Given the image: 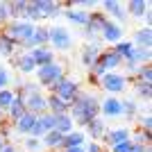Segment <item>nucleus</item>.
Wrapping results in <instances>:
<instances>
[{
    "label": "nucleus",
    "mask_w": 152,
    "mask_h": 152,
    "mask_svg": "<svg viewBox=\"0 0 152 152\" xmlns=\"http://www.w3.org/2000/svg\"><path fill=\"white\" fill-rule=\"evenodd\" d=\"M68 116L73 118L75 125H80L84 129L89 121H93L95 116H100V100H98V95L89 93V91H80L77 98L68 104Z\"/></svg>",
    "instance_id": "f257e3e1"
},
{
    "label": "nucleus",
    "mask_w": 152,
    "mask_h": 152,
    "mask_svg": "<svg viewBox=\"0 0 152 152\" xmlns=\"http://www.w3.org/2000/svg\"><path fill=\"white\" fill-rule=\"evenodd\" d=\"M64 75H66V68H64L61 61H52V64H45V66L34 68L37 84H39V86H45L48 91H50V86H52V84H57Z\"/></svg>",
    "instance_id": "f03ea898"
},
{
    "label": "nucleus",
    "mask_w": 152,
    "mask_h": 152,
    "mask_svg": "<svg viewBox=\"0 0 152 152\" xmlns=\"http://www.w3.org/2000/svg\"><path fill=\"white\" fill-rule=\"evenodd\" d=\"M50 41H48V45H50L52 50L57 52H68L73 45H75V37H73V32L68 30L66 25H59V23H55V25H50Z\"/></svg>",
    "instance_id": "7ed1b4c3"
},
{
    "label": "nucleus",
    "mask_w": 152,
    "mask_h": 152,
    "mask_svg": "<svg viewBox=\"0 0 152 152\" xmlns=\"http://www.w3.org/2000/svg\"><path fill=\"white\" fill-rule=\"evenodd\" d=\"M98 86H100L107 95H116V98H118V93H125V89L129 86V77L123 75V73H118V70L104 73V75L98 80Z\"/></svg>",
    "instance_id": "20e7f679"
},
{
    "label": "nucleus",
    "mask_w": 152,
    "mask_h": 152,
    "mask_svg": "<svg viewBox=\"0 0 152 152\" xmlns=\"http://www.w3.org/2000/svg\"><path fill=\"white\" fill-rule=\"evenodd\" d=\"M80 91H82V89H80V82H77L75 77H68V75H64L57 84H52V86H50V93L57 95L59 100H64L66 104H70V102L75 100Z\"/></svg>",
    "instance_id": "39448f33"
},
{
    "label": "nucleus",
    "mask_w": 152,
    "mask_h": 152,
    "mask_svg": "<svg viewBox=\"0 0 152 152\" xmlns=\"http://www.w3.org/2000/svg\"><path fill=\"white\" fill-rule=\"evenodd\" d=\"M2 32H5L7 37H9L14 43L20 48V45H23L27 39L32 37V32H34V25H32V23H25V20H9V23L2 27Z\"/></svg>",
    "instance_id": "423d86ee"
},
{
    "label": "nucleus",
    "mask_w": 152,
    "mask_h": 152,
    "mask_svg": "<svg viewBox=\"0 0 152 152\" xmlns=\"http://www.w3.org/2000/svg\"><path fill=\"white\" fill-rule=\"evenodd\" d=\"M129 136H132V127L129 125H123V127H109L107 134L102 136V145L104 148H116V145H121V143H125V141H129Z\"/></svg>",
    "instance_id": "0eeeda50"
},
{
    "label": "nucleus",
    "mask_w": 152,
    "mask_h": 152,
    "mask_svg": "<svg viewBox=\"0 0 152 152\" xmlns=\"http://www.w3.org/2000/svg\"><path fill=\"white\" fill-rule=\"evenodd\" d=\"M100 12L104 14L109 20L118 23V25H123V23L129 18L127 12H125V5L118 2V0H102V2H100Z\"/></svg>",
    "instance_id": "6e6552de"
},
{
    "label": "nucleus",
    "mask_w": 152,
    "mask_h": 152,
    "mask_svg": "<svg viewBox=\"0 0 152 152\" xmlns=\"http://www.w3.org/2000/svg\"><path fill=\"white\" fill-rule=\"evenodd\" d=\"M123 39H125V27L114 23V20H107L104 27L100 30V41L104 43V48H111V45H116Z\"/></svg>",
    "instance_id": "1a4fd4ad"
},
{
    "label": "nucleus",
    "mask_w": 152,
    "mask_h": 152,
    "mask_svg": "<svg viewBox=\"0 0 152 152\" xmlns=\"http://www.w3.org/2000/svg\"><path fill=\"white\" fill-rule=\"evenodd\" d=\"M50 25L48 23H41V25H34V32H32V37L27 39L25 43L20 45L23 50H32V48H41V45H48V41H50Z\"/></svg>",
    "instance_id": "9d476101"
},
{
    "label": "nucleus",
    "mask_w": 152,
    "mask_h": 152,
    "mask_svg": "<svg viewBox=\"0 0 152 152\" xmlns=\"http://www.w3.org/2000/svg\"><path fill=\"white\" fill-rule=\"evenodd\" d=\"M100 116L104 121H111V118H121L123 116V107H121V95H104L100 100Z\"/></svg>",
    "instance_id": "9b49d317"
},
{
    "label": "nucleus",
    "mask_w": 152,
    "mask_h": 152,
    "mask_svg": "<svg viewBox=\"0 0 152 152\" xmlns=\"http://www.w3.org/2000/svg\"><path fill=\"white\" fill-rule=\"evenodd\" d=\"M34 7L41 14V20H55L64 12V2H55V0H34Z\"/></svg>",
    "instance_id": "f8f14e48"
},
{
    "label": "nucleus",
    "mask_w": 152,
    "mask_h": 152,
    "mask_svg": "<svg viewBox=\"0 0 152 152\" xmlns=\"http://www.w3.org/2000/svg\"><path fill=\"white\" fill-rule=\"evenodd\" d=\"M25 100V109L34 116H41L48 111V100H45V93L43 91H37V93H30V95H23Z\"/></svg>",
    "instance_id": "ddd939ff"
},
{
    "label": "nucleus",
    "mask_w": 152,
    "mask_h": 152,
    "mask_svg": "<svg viewBox=\"0 0 152 152\" xmlns=\"http://www.w3.org/2000/svg\"><path fill=\"white\" fill-rule=\"evenodd\" d=\"M107 121L102 118V116H95L93 121L86 123V127H84V134H86V139L89 141H102V136L107 134Z\"/></svg>",
    "instance_id": "4468645a"
},
{
    "label": "nucleus",
    "mask_w": 152,
    "mask_h": 152,
    "mask_svg": "<svg viewBox=\"0 0 152 152\" xmlns=\"http://www.w3.org/2000/svg\"><path fill=\"white\" fill-rule=\"evenodd\" d=\"M9 61H12V66L18 70L20 75H34V68H37V66H34V61H32L30 52L20 50V52H16Z\"/></svg>",
    "instance_id": "2eb2a0df"
},
{
    "label": "nucleus",
    "mask_w": 152,
    "mask_h": 152,
    "mask_svg": "<svg viewBox=\"0 0 152 152\" xmlns=\"http://www.w3.org/2000/svg\"><path fill=\"white\" fill-rule=\"evenodd\" d=\"M30 52V57L32 61H34V66H45V64H52V61H57V55H55V50H52L50 45H41V48H32Z\"/></svg>",
    "instance_id": "dca6fc26"
},
{
    "label": "nucleus",
    "mask_w": 152,
    "mask_h": 152,
    "mask_svg": "<svg viewBox=\"0 0 152 152\" xmlns=\"http://www.w3.org/2000/svg\"><path fill=\"white\" fill-rule=\"evenodd\" d=\"M104 50V45L102 43H86L84 45V50H82V55H80V61H82V66L84 68H93L95 66V61H98V55Z\"/></svg>",
    "instance_id": "f3484780"
},
{
    "label": "nucleus",
    "mask_w": 152,
    "mask_h": 152,
    "mask_svg": "<svg viewBox=\"0 0 152 152\" xmlns=\"http://www.w3.org/2000/svg\"><path fill=\"white\" fill-rule=\"evenodd\" d=\"M129 41H132L134 48H139V50H150L152 48V27H148V25L139 27Z\"/></svg>",
    "instance_id": "a211bd4d"
},
{
    "label": "nucleus",
    "mask_w": 152,
    "mask_h": 152,
    "mask_svg": "<svg viewBox=\"0 0 152 152\" xmlns=\"http://www.w3.org/2000/svg\"><path fill=\"white\" fill-rule=\"evenodd\" d=\"M61 16L66 20H70V25H80V27H84V25H86V20H89V14H86V12L77 9V7H70V5H64Z\"/></svg>",
    "instance_id": "6ab92c4d"
},
{
    "label": "nucleus",
    "mask_w": 152,
    "mask_h": 152,
    "mask_svg": "<svg viewBox=\"0 0 152 152\" xmlns=\"http://www.w3.org/2000/svg\"><path fill=\"white\" fill-rule=\"evenodd\" d=\"M25 111H27V109H25V100H23V95L16 91V98H14V102L9 104V107H7L5 118H7L9 123H14V121H18V118L25 114Z\"/></svg>",
    "instance_id": "aec40b11"
},
{
    "label": "nucleus",
    "mask_w": 152,
    "mask_h": 152,
    "mask_svg": "<svg viewBox=\"0 0 152 152\" xmlns=\"http://www.w3.org/2000/svg\"><path fill=\"white\" fill-rule=\"evenodd\" d=\"M34 123H37V116L30 114V111H25V114L20 116L18 121H14V123H12V127H14V132H16V134L30 136V132H32V127H34Z\"/></svg>",
    "instance_id": "412c9836"
},
{
    "label": "nucleus",
    "mask_w": 152,
    "mask_h": 152,
    "mask_svg": "<svg viewBox=\"0 0 152 152\" xmlns=\"http://www.w3.org/2000/svg\"><path fill=\"white\" fill-rule=\"evenodd\" d=\"M127 16H134V18H145V14L150 12V2L148 0H129L125 5Z\"/></svg>",
    "instance_id": "4be33fe9"
},
{
    "label": "nucleus",
    "mask_w": 152,
    "mask_h": 152,
    "mask_svg": "<svg viewBox=\"0 0 152 152\" xmlns=\"http://www.w3.org/2000/svg\"><path fill=\"white\" fill-rule=\"evenodd\" d=\"M129 84L134 86V100L136 102H150V98H152V84L150 82H136V80H129Z\"/></svg>",
    "instance_id": "5701e85b"
},
{
    "label": "nucleus",
    "mask_w": 152,
    "mask_h": 152,
    "mask_svg": "<svg viewBox=\"0 0 152 152\" xmlns=\"http://www.w3.org/2000/svg\"><path fill=\"white\" fill-rule=\"evenodd\" d=\"M86 134H84V129H73V132L64 134V148H82L84 143H86ZM61 148V150H64Z\"/></svg>",
    "instance_id": "b1692460"
},
{
    "label": "nucleus",
    "mask_w": 152,
    "mask_h": 152,
    "mask_svg": "<svg viewBox=\"0 0 152 152\" xmlns=\"http://www.w3.org/2000/svg\"><path fill=\"white\" fill-rule=\"evenodd\" d=\"M41 143H43V150H61L64 148V134H59L57 129H52V132H48L41 139Z\"/></svg>",
    "instance_id": "393cba45"
},
{
    "label": "nucleus",
    "mask_w": 152,
    "mask_h": 152,
    "mask_svg": "<svg viewBox=\"0 0 152 152\" xmlns=\"http://www.w3.org/2000/svg\"><path fill=\"white\" fill-rule=\"evenodd\" d=\"M45 100H48V114H52V116L68 114V104H66L64 100H59L57 95H52V93H45Z\"/></svg>",
    "instance_id": "a878e982"
},
{
    "label": "nucleus",
    "mask_w": 152,
    "mask_h": 152,
    "mask_svg": "<svg viewBox=\"0 0 152 152\" xmlns=\"http://www.w3.org/2000/svg\"><path fill=\"white\" fill-rule=\"evenodd\" d=\"M121 107H123V116H125L127 121H134V118H139L141 107H139V102L134 100V98H121Z\"/></svg>",
    "instance_id": "bb28decb"
},
{
    "label": "nucleus",
    "mask_w": 152,
    "mask_h": 152,
    "mask_svg": "<svg viewBox=\"0 0 152 152\" xmlns=\"http://www.w3.org/2000/svg\"><path fill=\"white\" fill-rule=\"evenodd\" d=\"M16 48H18V45L14 43L12 39L7 37L5 32L0 30V57H7V59H12L14 55H16Z\"/></svg>",
    "instance_id": "cd10ccee"
},
{
    "label": "nucleus",
    "mask_w": 152,
    "mask_h": 152,
    "mask_svg": "<svg viewBox=\"0 0 152 152\" xmlns=\"http://www.w3.org/2000/svg\"><path fill=\"white\" fill-rule=\"evenodd\" d=\"M150 57H152V50H139V48H134L132 55L127 57V61H123V64H132V66H143V64H150Z\"/></svg>",
    "instance_id": "c85d7f7f"
},
{
    "label": "nucleus",
    "mask_w": 152,
    "mask_h": 152,
    "mask_svg": "<svg viewBox=\"0 0 152 152\" xmlns=\"http://www.w3.org/2000/svg\"><path fill=\"white\" fill-rule=\"evenodd\" d=\"M55 129H57L59 134H68V132L75 129V123H73V118H70L68 114L55 116Z\"/></svg>",
    "instance_id": "c756f323"
},
{
    "label": "nucleus",
    "mask_w": 152,
    "mask_h": 152,
    "mask_svg": "<svg viewBox=\"0 0 152 152\" xmlns=\"http://www.w3.org/2000/svg\"><path fill=\"white\" fill-rule=\"evenodd\" d=\"M27 0H14L7 2V12H9V20H23V12H25Z\"/></svg>",
    "instance_id": "7c9ffc66"
},
{
    "label": "nucleus",
    "mask_w": 152,
    "mask_h": 152,
    "mask_svg": "<svg viewBox=\"0 0 152 152\" xmlns=\"http://www.w3.org/2000/svg\"><path fill=\"white\" fill-rule=\"evenodd\" d=\"M111 50L118 55V57L123 59V61H127V57L132 55V50H134V43L129 41V39H123V41H118L116 45H111Z\"/></svg>",
    "instance_id": "2f4dec72"
},
{
    "label": "nucleus",
    "mask_w": 152,
    "mask_h": 152,
    "mask_svg": "<svg viewBox=\"0 0 152 152\" xmlns=\"http://www.w3.org/2000/svg\"><path fill=\"white\" fill-rule=\"evenodd\" d=\"M129 80H136V82H150L152 84V64H143V66H139L136 73H134V77H129Z\"/></svg>",
    "instance_id": "473e14b6"
},
{
    "label": "nucleus",
    "mask_w": 152,
    "mask_h": 152,
    "mask_svg": "<svg viewBox=\"0 0 152 152\" xmlns=\"http://www.w3.org/2000/svg\"><path fill=\"white\" fill-rule=\"evenodd\" d=\"M129 141H132V143H136V145H150L152 132H143V129H136V132H134V129H132V136H129Z\"/></svg>",
    "instance_id": "72a5a7b5"
},
{
    "label": "nucleus",
    "mask_w": 152,
    "mask_h": 152,
    "mask_svg": "<svg viewBox=\"0 0 152 152\" xmlns=\"http://www.w3.org/2000/svg\"><path fill=\"white\" fill-rule=\"evenodd\" d=\"M16 98V89H2L0 91V111H7V107Z\"/></svg>",
    "instance_id": "f704fd0d"
},
{
    "label": "nucleus",
    "mask_w": 152,
    "mask_h": 152,
    "mask_svg": "<svg viewBox=\"0 0 152 152\" xmlns=\"http://www.w3.org/2000/svg\"><path fill=\"white\" fill-rule=\"evenodd\" d=\"M23 148H25V152H43V143H41V139H34V136H25Z\"/></svg>",
    "instance_id": "c9c22d12"
},
{
    "label": "nucleus",
    "mask_w": 152,
    "mask_h": 152,
    "mask_svg": "<svg viewBox=\"0 0 152 152\" xmlns=\"http://www.w3.org/2000/svg\"><path fill=\"white\" fill-rule=\"evenodd\" d=\"M136 121H139V125H141V129H143V132H152V116H150V109L141 111Z\"/></svg>",
    "instance_id": "e433bc0d"
},
{
    "label": "nucleus",
    "mask_w": 152,
    "mask_h": 152,
    "mask_svg": "<svg viewBox=\"0 0 152 152\" xmlns=\"http://www.w3.org/2000/svg\"><path fill=\"white\" fill-rule=\"evenodd\" d=\"M111 152H139V145L132 143V141H125V143H121V145L111 148Z\"/></svg>",
    "instance_id": "4c0bfd02"
},
{
    "label": "nucleus",
    "mask_w": 152,
    "mask_h": 152,
    "mask_svg": "<svg viewBox=\"0 0 152 152\" xmlns=\"http://www.w3.org/2000/svg\"><path fill=\"white\" fill-rule=\"evenodd\" d=\"M9 84H12V75H9V70H7L5 66H0V91L9 89Z\"/></svg>",
    "instance_id": "58836bf2"
},
{
    "label": "nucleus",
    "mask_w": 152,
    "mask_h": 152,
    "mask_svg": "<svg viewBox=\"0 0 152 152\" xmlns=\"http://www.w3.org/2000/svg\"><path fill=\"white\" fill-rule=\"evenodd\" d=\"M84 152H107V148L100 141H86L84 143Z\"/></svg>",
    "instance_id": "ea45409f"
},
{
    "label": "nucleus",
    "mask_w": 152,
    "mask_h": 152,
    "mask_svg": "<svg viewBox=\"0 0 152 152\" xmlns=\"http://www.w3.org/2000/svg\"><path fill=\"white\" fill-rule=\"evenodd\" d=\"M9 23V12H7V2H0V30Z\"/></svg>",
    "instance_id": "a19ab883"
},
{
    "label": "nucleus",
    "mask_w": 152,
    "mask_h": 152,
    "mask_svg": "<svg viewBox=\"0 0 152 152\" xmlns=\"http://www.w3.org/2000/svg\"><path fill=\"white\" fill-rule=\"evenodd\" d=\"M0 152H18V148H16V145H12V143H5V148H2Z\"/></svg>",
    "instance_id": "79ce46f5"
},
{
    "label": "nucleus",
    "mask_w": 152,
    "mask_h": 152,
    "mask_svg": "<svg viewBox=\"0 0 152 152\" xmlns=\"http://www.w3.org/2000/svg\"><path fill=\"white\" fill-rule=\"evenodd\" d=\"M61 152H84V145L82 148H64Z\"/></svg>",
    "instance_id": "37998d69"
},
{
    "label": "nucleus",
    "mask_w": 152,
    "mask_h": 152,
    "mask_svg": "<svg viewBox=\"0 0 152 152\" xmlns=\"http://www.w3.org/2000/svg\"><path fill=\"white\" fill-rule=\"evenodd\" d=\"M5 121H7V118H5V111H0V125H2Z\"/></svg>",
    "instance_id": "c03bdc74"
},
{
    "label": "nucleus",
    "mask_w": 152,
    "mask_h": 152,
    "mask_svg": "<svg viewBox=\"0 0 152 152\" xmlns=\"http://www.w3.org/2000/svg\"><path fill=\"white\" fill-rule=\"evenodd\" d=\"M5 143H7V141L2 139V136H0V150H2V148H5Z\"/></svg>",
    "instance_id": "a18cd8bd"
}]
</instances>
